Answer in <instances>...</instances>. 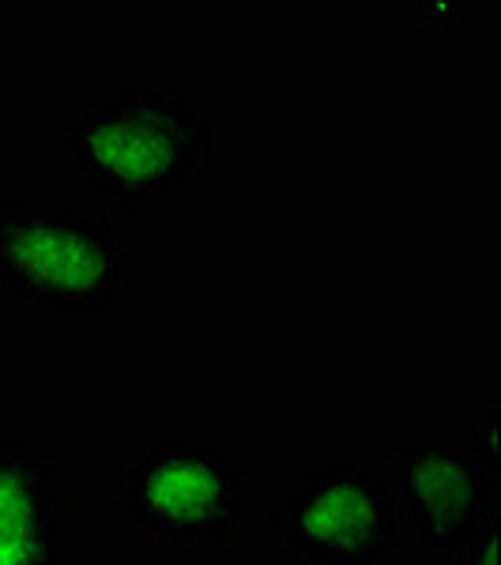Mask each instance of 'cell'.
<instances>
[{"instance_id":"obj_9","label":"cell","mask_w":501,"mask_h":565,"mask_svg":"<svg viewBox=\"0 0 501 565\" xmlns=\"http://www.w3.org/2000/svg\"><path fill=\"white\" fill-rule=\"evenodd\" d=\"M0 167H4V143H0Z\"/></svg>"},{"instance_id":"obj_8","label":"cell","mask_w":501,"mask_h":565,"mask_svg":"<svg viewBox=\"0 0 501 565\" xmlns=\"http://www.w3.org/2000/svg\"><path fill=\"white\" fill-rule=\"evenodd\" d=\"M498 535H501V521L487 524L476 535V540L452 551V562L449 565H501V558H498Z\"/></svg>"},{"instance_id":"obj_6","label":"cell","mask_w":501,"mask_h":565,"mask_svg":"<svg viewBox=\"0 0 501 565\" xmlns=\"http://www.w3.org/2000/svg\"><path fill=\"white\" fill-rule=\"evenodd\" d=\"M57 463L34 445H0V565H61Z\"/></svg>"},{"instance_id":"obj_5","label":"cell","mask_w":501,"mask_h":565,"mask_svg":"<svg viewBox=\"0 0 501 565\" xmlns=\"http://www.w3.org/2000/svg\"><path fill=\"white\" fill-rule=\"evenodd\" d=\"M388 498L434 551H457L498 521V487L468 449L449 441H415L393 452Z\"/></svg>"},{"instance_id":"obj_3","label":"cell","mask_w":501,"mask_h":565,"mask_svg":"<svg viewBox=\"0 0 501 565\" xmlns=\"http://www.w3.org/2000/svg\"><path fill=\"white\" fill-rule=\"evenodd\" d=\"M114 509L159 543H226L242 532L249 490L218 445L167 441L140 452L117 482Z\"/></svg>"},{"instance_id":"obj_7","label":"cell","mask_w":501,"mask_h":565,"mask_svg":"<svg viewBox=\"0 0 501 565\" xmlns=\"http://www.w3.org/2000/svg\"><path fill=\"white\" fill-rule=\"evenodd\" d=\"M471 457L479 460V468L487 471L490 479L501 476V441H498V412H487L471 426Z\"/></svg>"},{"instance_id":"obj_1","label":"cell","mask_w":501,"mask_h":565,"mask_svg":"<svg viewBox=\"0 0 501 565\" xmlns=\"http://www.w3.org/2000/svg\"><path fill=\"white\" fill-rule=\"evenodd\" d=\"M65 148L90 185L136 212L193 174L212 151V121L167 90H125L90 103Z\"/></svg>"},{"instance_id":"obj_4","label":"cell","mask_w":501,"mask_h":565,"mask_svg":"<svg viewBox=\"0 0 501 565\" xmlns=\"http://www.w3.org/2000/svg\"><path fill=\"white\" fill-rule=\"evenodd\" d=\"M284 543L317 565H388L399 524L388 487L366 468H324L271 513Z\"/></svg>"},{"instance_id":"obj_2","label":"cell","mask_w":501,"mask_h":565,"mask_svg":"<svg viewBox=\"0 0 501 565\" xmlns=\"http://www.w3.org/2000/svg\"><path fill=\"white\" fill-rule=\"evenodd\" d=\"M121 234L103 212L57 204L0 207V290L12 302L103 309L117 302Z\"/></svg>"}]
</instances>
